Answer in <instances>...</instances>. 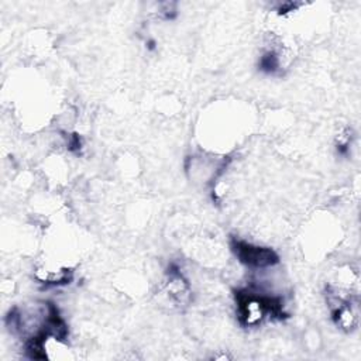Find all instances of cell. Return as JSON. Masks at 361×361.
I'll use <instances>...</instances> for the list:
<instances>
[{
    "label": "cell",
    "mask_w": 361,
    "mask_h": 361,
    "mask_svg": "<svg viewBox=\"0 0 361 361\" xmlns=\"http://www.w3.org/2000/svg\"><path fill=\"white\" fill-rule=\"evenodd\" d=\"M237 319L243 327H257L267 317L282 320L288 317L283 302L278 296L259 295L247 289L235 292Z\"/></svg>",
    "instance_id": "6da1fadb"
},
{
    "label": "cell",
    "mask_w": 361,
    "mask_h": 361,
    "mask_svg": "<svg viewBox=\"0 0 361 361\" xmlns=\"http://www.w3.org/2000/svg\"><path fill=\"white\" fill-rule=\"evenodd\" d=\"M230 248L235 258L250 268H268L279 262V255L272 248L254 245L240 238H231Z\"/></svg>",
    "instance_id": "7a4b0ae2"
},
{
    "label": "cell",
    "mask_w": 361,
    "mask_h": 361,
    "mask_svg": "<svg viewBox=\"0 0 361 361\" xmlns=\"http://www.w3.org/2000/svg\"><path fill=\"white\" fill-rule=\"evenodd\" d=\"M189 293H190L189 282L182 275L178 265L171 264L168 268V295L178 305H183L189 299Z\"/></svg>",
    "instance_id": "3957f363"
},
{
    "label": "cell",
    "mask_w": 361,
    "mask_h": 361,
    "mask_svg": "<svg viewBox=\"0 0 361 361\" xmlns=\"http://www.w3.org/2000/svg\"><path fill=\"white\" fill-rule=\"evenodd\" d=\"M331 319H333L334 324L344 331L354 330L357 327V322H358V316L354 312L351 300H344L340 298H338V302L336 303V306L331 307Z\"/></svg>",
    "instance_id": "277c9868"
},
{
    "label": "cell",
    "mask_w": 361,
    "mask_h": 361,
    "mask_svg": "<svg viewBox=\"0 0 361 361\" xmlns=\"http://www.w3.org/2000/svg\"><path fill=\"white\" fill-rule=\"evenodd\" d=\"M258 68L261 72L268 73V75H274L278 69H279V58L276 56L275 52L272 51H267L258 62Z\"/></svg>",
    "instance_id": "5b68a950"
},
{
    "label": "cell",
    "mask_w": 361,
    "mask_h": 361,
    "mask_svg": "<svg viewBox=\"0 0 361 361\" xmlns=\"http://www.w3.org/2000/svg\"><path fill=\"white\" fill-rule=\"evenodd\" d=\"M351 140H353L351 130H347V134L338 137V140L336 142V149L340 155H347L348 154L350 147H351Z\"/></svg>",
    "instance_id": "8992f818"
},
{
    "label": "cell",
    "mask_w": 361,
    "mask_h": 361,
    "mask_svg": "<svg viewBox=\"0 0 361 361\" xmlns=\"http://www.w3.org/2000/svg\"><path fill=\"white\" fill-rule=\"evenodd\" d=\"M147 48H148L149 51L155 49V41H154V39H149V41H148V45H147Z\"/></svg>",
    "instance_id": "52a82bcc"
}]
</instances>
